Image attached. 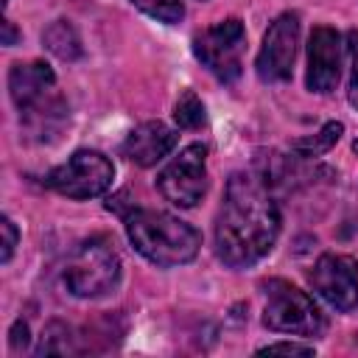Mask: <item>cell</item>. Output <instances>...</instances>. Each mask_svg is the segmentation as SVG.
I'll use <instances>...</instances> for the list:
<instances>
[{
    "mask_svg": "<svg viewBox=\"0 0 358 358\" xmlns=\"http://www.w3.org/2000/svg\"><path fill=\"white\" fill-rule=\"evenodd\" d=\"M173 145H176V131L162 120H148L129 131V137L123 140V157H129L140 168H151L162 162L173 151Z\"/></svg>",
    "mask_w": 358,
    "mask_h": 358,
    "instance_id": "obj_12",
    "label": "cell"
},
{
    "mask_svg": "<svg viewBox=\"0 0 358 358\" xmlns=\"http://www.w3.org/2000/svg\"><path fill=\"white\" fill-rule=\"evenodd\" d=\"M157 187L165 201L176 207H193L207 190V148L193 143L182 148L157 176Z\"/></svg>",
    "mask_w": 358,
    "mask_h": 358,
    "instance_id": "obj_8",
    "label": "cell"
},
{
    "mask_svg": "<svg viewBox=\"0 0 358 358\" xmlns=\"http://www.w3.org/2000/svg\"><path fill=\"white\" fill-rule=\"evenodd\" d=\"M341 76V36L336 28L319 25L308 39V90L327 95L336 90Z\"/></svg>",
    "mask_w": 358,
    "mask_h": 358,
    "instance_id": "obj_11",
    "label": "cell"
},
{
    "mask_svg": "<svg viewBox=\"0 0 358 358\" xmlns=\"http://www.w3.org/2000/svg\"><path fill=\"white\" fill-rule=\"evenodd\" d=\"M17 39H20V34H17L14 22L11 20H3V45H17Z\"/></svg>",
    "mask_w": 358,
    "mask_h": 358,
    "instance_id": "obj_22",
    "label": "cell"
},
{
    "mask_svg": "<svg viewBox=\"0 0 358 358\" xmlns=\"http://www.w3.org/2000/svg\"><path fill=\"white\" fill-rule=\"evenodd\" d=\"M243 50H246V28L238 17L215 22L207 31L193 36L196 59L224 84H232L241 76Z\"/></svg>",
    "mask_w": 358,
    "mask_h": 358,
    "instance_id": "obj_7",
    "label": "cell"
},
{
    "mask_svg": "<svg viewBox=\"0 0 358 358\" xmlns=\"http://www.w3.org/2000/svg\"><path fill=\"white\" fill-rule=\"evenodd\" d=\"M263 291H266L263 324L268 330L296 333V336H319L324 330V316L319 305L288 280H268L263 282Z\"/></svg>",
    "mask_w": 358,
    "mask_h": 358,
    "instance_id": "obj_5",
    "label": "cell"
},
{
    "mask_svg": "<svg viewBox=\"0 0 358 358\" xmlns=\"http://www.w3.org/2000/svg\"><path fill=\"white\" fill-rule=\"evenodd\" d=\"M341 131H344V123L330 120V123H324V126H322L316 134L294 140V143H291V148H294L299 157H319V154H327V151H330V148L338 143Z\"/></svg>",
    "mask_w": 358,
    "mask_h": 358,
    "instance_id": "obj_14",
    "label": "cell"
},
{
    "mask_svg": "<svg viewBox=\"0 0 358 358\" xmlns=\"http://www.w3.org/2000/svg\"><path fill=\"white\" fill-rule=\"evenodd\" d=\"M347 53H350V64H352L347 98H350V103L358 109V31H350V34H347Z\"/></svg>",
    "mask_w": 358,
    "mask_h": 358,
    "instance_id": "obj_18",
    "label": "cell"
},
{
    "mask_svg": "<svg viewBox=\"0 0 358 358\" xmlns=\"http://www.w3.org/2000/svg\"><path fill=\"white\" fill-rule=\"evenodd\" d=\"M277 235L280 210L263 176L232 173L215 215V255L229 268H246L271 252Z\"/></svg>",
    "mask_w": 358,
    "mask_h": 358,
    "instance_id": "obj_1",
    "label": "cell"
},
{
    "mask_svg": "<svg viewBox=\"0 0 358 358\" xmlns=\"http://www.w3.org/2000/svg\"><path fill=\"white\" fill-rule=\"evenodd\" d=\"M0 232H3V255H0V260L8 263L11 255H14V246H17V241H20V232H17V227H14V221H11L8 215L0 218Z\"/></svg>",
    "mask_w": 358,
    "mask_h": 358,
    "instance_id": "obj_19",
    "label": "cell"
},
{
    "mask_svg": "<svg viewBox=\"0 0 358 358\" xmlns=\"http://www.w3.org/2000/svg\"><path fill=\"white\" fill-rule=\"evenodd\" d=\"M8 92L20 109L22 126L48 140L56 134L67 117V106L56 92V76L45 62H17L8 70Z\"/></svg>",
    "mask_w": 358,
    "mask_h": 358,
    "instance_id": "obj_3",
    "label": "cell"
},
{
    "mask_svg": "<svg viewBox=\"0 0 358 358\" xmlns=\"http://www.w3.org/2000/svg\"><path fill=\"white\" fill-rule=\"evenodd\" d=\"M67 352H76L73 330L64 322L45 324L42 338H39V347H36V355H67Z\"/></svg>",
    "mask_w": 358,
    "mask_h": 358,
    "instance_id": "obj_15",
    "label": "cell"
},
{
    "mask_svg": "<svg viewBox=\"0 0 358 358\" xmlns=\"http://www.w3.org/2000/svg\"><path fill=\"white\" fill-rule=\"evenodd\" d=\"M42 45L62 62H76L81 59L84 48H81V36L73 28V22L67 20H53L45 31H42Z\"/></svg>",
    "mask_w": 358,
    "mask_h": 358,
    "instance_id": "obj_13",
    "label": "cell"
},
{
    "mask_svg": "<svg viewBox=\"0 0 358 358\" xmlns=\"http://www.w3.org/2000/svg\"><path fill=\"white\" fill-rule=\"evenodd\" d=\"M173 120L179 123V129H201L207 123L204 115V103L199 101V95L193 90H185L182 98L173 106Z\"/></svg>",
    "mask_w": 358,
    "mask_h": 358,
    "instance_id": "obj_16",
    "label": "cell"
},
{
    "mask_svg": "<svg viewBox=\"0 0 358 358\" xmlns=\"http://www.w3.org/2000/svg\"><path fill=\"white\" fill-rule=\"evenodd\" d=\"M352 151H355V154H358V137H355V143H352Z\"/></svg>",
    "mask_w": 358,
    "mask_h": 358,
    "instance_id": "obj_23",
    "label": "cell"
},
{
    "mask_svg": "<svg viewBox=\"0 0 358 358\" xmlns=\"http://www.w3.org/2000/svg\"><path fill=\"white\" fill-rule=\"evenodd\" d=\"M257 352H260V355H274V352H282V355H313V347L296 344V341H274V344L260 347Z\"/></svg>",
    "mask_w": 358,
    "mask_h": 358,
    "instance_id": "obj_20",
    "label": "cell"
},
{
    "mask_svg": "<svg viewBox=\"0 0 358 358\" xmlns=\"http://www.w3.org/2000/svg\"><path fill=\"white\" fill-rule=\"evenodd\" d=\"M296 42H299V17L294 11H285L268 25L263 36V45L255 62L260 81H285L291 76Z\"/></svg>",
    "mask_w": 358,
    "mask_h": 358,
    "instance_id": "obj_10",
    "label": "cell"
},
{
    "mask_svg": "<svg viewBox=\"0 0 358 358\" xmlns=\"http://www.w3.org/2000/svg\"><path fill=\"white\" fill-rule=\"evenodd\" d=\"M123 218H126V235L131 246L154 266H162V268L182 266L199 255V246H201L199 229L171 213L131 207Z\"/></svg>",
    "mask_w": 358,
    "mask_h": 358,
    "instance_id": "obj_2",
    "label": "cell"
},
{
    "mask_svg": "<svg viewBox=\"0 0 358 358\" xmlns=\"http://www.w3.org/2000/svg\"><path fill=\"white\" fill-rule=\"evenodd\" d=\"M3 6H8V0H3Z\"/></svg>",
    "mask_w": 358,
    "mask_h": 358,
    "instance_id": "obj_24",
    "label": "cell"
},
{
    "mask_svg": "<svg viewBox=\"0 0 358 358\" xmlns=\"http://www.w3.org/2000/svg\"><path fill=\"white\" fill-rule=\"evenodd\" d=\"M120 277V255L106 235H92L76 246L64 266V285L73 296L92 299L115 288Z\"/></svg>",
    "mask_w": 358,
    "mask_h": 358,
    "instance_id": "obj_4",
    "label": "cell"
},
{
    "mask_svg": "<svg viewBox=\"0 0 358 358\" xmlns=\"http://www.w3.org/2000/svg\"><path fill=\"white\" fill-rule=\"evenodd\" d=\"M115 168L112 162L92 148H78L62 165L45 173V187L67 199H95L112 187Z\"/></svg>",
    "mask_w": 358,
    "mask_h": 358,
    "instance_id": "obj_6",
    "label": "cell"
},
{
    "mask_svg": "<svg viewBox=\"0 0 358 358\" xmlns=\"http://www.w3.org/2000/svg\"><path fill=\"white\" fill-rule=\"evenodd\" d=\"M131 3L143 14H148V17L159 20V22H168V25H173V22H179L185 17V8H182L179 0H131Z\"/></svg>",
    "mask_w": 358,
    "mask_h": 358,
    "instance_id": "obj_17",
    "label": "cell"
},
{
    "mask_svg": "<svg viewBox=\"0 0 358 358\" xmlns=\"http://www.w3.org/2000/svg\"><path fill=\"white\" fill-rule=\"evenodd\" d=\"M310 285L336 310L358 308V263L350 255H322L313 263Z\"/></svg>",
    "mask_w": 358,
    "mask_h": 358,
    "instance_id": "obj_9",
    "label": "cell"
},
{
    "mask_svg": "<svg viewBox=\"0 0 358 358\" xmlns=\"http://www.w3.org/2000/svg\"><path fill=\"white\" fill-rule=\"evenodd\" d=\"M25 344H28V324L20 319L14 327H11V350H25Z\"/></svg>",
    "mask_w": 358,
    "mask_h": 358,
    "instance_id": "obj_21",
    "label": "cell"
}]
</instances>
